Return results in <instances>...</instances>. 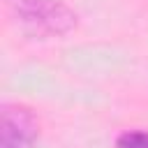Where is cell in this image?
Listing matches in <instances>:
<instances>
[{
	"instance_id": "6da1fadb",
	"label": "cell",
	"mask_w": 148,
	"mask_h": 148,
	"mask_svg": "<svg viewBox=\"0 0 148 148\" xmlns=\"http://www.w3.org/2000/svg\"><path fill=\"white\" fill-rule=\"evenodd\" d=\"M16 12L37 35H62L76 23V14L58 0H16Z\"/></svg>"
},
{
	"instance_id": "7a4b0ae2",
	"label": "cell",
	"mask_w": 148,
	"mask_h": 148,
	"mask_svg": "<svg viewBox=\"0 0 148 148\" xmlns=\"http://www.w3.org/2000/svg\"><path fill=\"white\" fill-rule=\"evenodd\" d=\"M37 141V120L28 109L7 106L2 111L0 148H32Z\"/></svg>"
},
{
	"instance_id": "3957f363",
	"label": "cell",
	"mask_w": 148,
	"mask_h": 148,
	"mask_svg": "<svg viewBox=\"0 0 148 148\" xmlns=\"http://www.w3.org/2000/svg\"><path fill=\"white\" fill-rule=\"evenodd\" d=\"M116 148H148V132L130 130L116 139Z\"/></svg>"
}]
</instances>
